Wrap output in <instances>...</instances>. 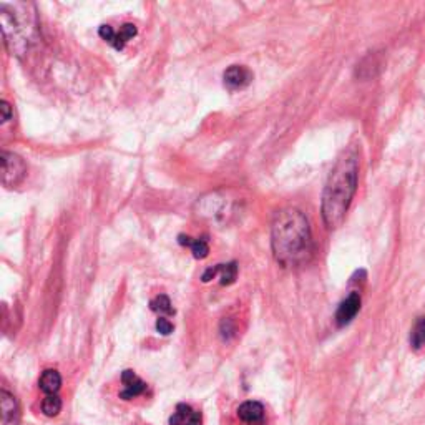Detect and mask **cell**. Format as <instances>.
<instances>
[{
  "mask_svg": "<svg viewBox=\"0 0 425 425\" xmlns=\"http://www.w3.org/2000/svg\"><path fill=\"white\" fill-rule=\"evenodd\" d=\"M39 386L47 395L57 394V392L60 391V387H62V377H60V374L57 370L48 369L40 375Z\"/></svg>",
  "mask_w": 425,
  "mask_h": 425,
  "instance_id": "8fae6325",
  "label": "cell"
},
{
  "mask_svg": "<svg viewBox=\"0 0 425 425\" xmlns=\"http://www.w3.org/2000/svg\"><path fill=\"white\" fill-rule=\"evenodd\" d=\"M201 414L191 408L188 404H178L173 415L170 417V425H201Z\"/></svg>",
  "mask_w": 425,
  "mask_h": 425,
  "instance_id": "30bf717a",
  "label": "cell"
},
{
  "mask_svg": "<svg viewBox=\"0 0 425 425\" xmlns=\"http://www.w3.org/2000/svg\"><path fill=\"white\" fill-rule=\"evenodd\" d=\"M238 417L244 424L261 425L264 422V407L257 400H248L243 402L238 408Z\"/></svg>",
  "mask_w": 425,
  "mask_h": 425,
  "instance_id": "9c48e42d",
  "label": "cell"
},
{
  "mask_svg": "<svg viewBox=\"0 0 425 425\" xmlns=\"http://www.w3.org/2000/svg\"><path fill=\"white\" fill-rule=\"evenodd\" d=\"M411 342L412 346H414V349H420V347L425 346V317L417 319L411 334Z\"/></svg>",
  "mask_w": 425,
  "mask_h": 425,
  "instance_id": "2e32d148",
  "label": "cell"
},
{
  "mask_svg": "<svg viewBox=\"0 0 425 425\" xmlns=\"http://www.w3.org/2000/svg\"><path fill=\"white\" fill-rule=\"evenodd\" d=\"M359 310H361V296H359L357 293H350L337 308L336 313L337 326L349 324V322L357 316Z\"/></svg>",
  "mask_w": 425,
  "mask_h": 425,
  "instance_id": "5b68a950",
  "label": "cell"
},
{
  "mask_svg": "<svg viewBox=\"0 0 425 425\" xmlns=\"http://www.w3.org/2000/svg\"><path fill=\"white\" fill-rule=\"evenodd\" d=\"M273 255L283 268H301L313 257V235L308 218L296 208L276 212L271 231Z\"/></svg>",
  "mask_w": 425,
  "mask_h": 425,
  "instance_id": "6da1fadb",
  "label": "cell"
},
{
  "mask_svg": "<svg viewBox=\"0 0 425 425\" xmlns=\"http://www.w3.org/2000/svg\"><path fill=\"white\" fill-rule=\"evenodd\" d=\"M27 168L23 159L14 153L2 151V183L3 186H17L26 178Z\"/></svg>",
  "mask_w": 425,
  "mask_h": 425,
  "instance_id": "3957f363",
  "label": "cell"
},
{
  "mask_svg": "<svg viewBox=\"0 0 425 425\" xmlns=\"http://www.w3.org/2000/svg\"><path fill=\"white\" fill-rule=\"evenodd\" d=\"M157 330L163 336H168V334L173 333V324L166 317H159L157 321Z\"/></svg>",
  "mask_w": 425,
  "mask_h": 425,
  "instance_id": "ac0fdd59",
  "label": "cell"
},
{
  "mask_svg": "<svg viewBox=\"0 0 425 425\" xmlns=\"http://www.w3.org/2000/svg\"><path fill=\"white\" fill-rule=\"evenodd\" d=\"M221 276V284L223 286H230L236 281V276H238V264L236 263H228V264H218L212 266V268H208L206 271L203 273V283H210L211 279H215L216 276Z\"/></svg>",
  "mask_w": 425,
  "mask_h": 425,
  "instance_id": "52a82bcc",
  "label": "cell"
},
{
  "mask_svg": "<svg viewBox=\"0 0 425 425\" xmlns=\"http://www.w3.org/2000/svg\"><path fill=\"white\" fill-rule=\"evenodd\" d=\"M179 244H183V246H188L191 249V253H193V256L196 259H204V257L208 256V253H210V246H208L206 239H193L190 238V236L185 235H179L178 236Z\"/></svg>",
  "mask_w": 425,
  "mask_h": 425,
  "instance_id": "7c38bea8",
  "label": "cell"
},
{
  "mask_svg": "<svg viewBox=\"0 0 425 425\" xmlns=\"http://www.w3.org/2000/svg\"><path fill=\"white\" fill-rule=\"evenodd\" d=\"M359 158L354 150H347L330 171L322 193V218L326 226L336 230L344 223L347 211L357 191Z\"/></svg>",
  "mask_w": 425,
  "mask_h": 425,
  "instance_id": "7a4b0ae2",
  "label": "cell"
},
{
  "mask_svg": "<svg viewBox=\"0 0 425 425\" xmlns=\"http://www.w3.org/2000/svg\"><path fill=\"white\" fill-rule=\"evenodd\" d=\"M224 87L230 90L246 88L253 81V73L244 65H231L223 75Z\"/></svg>",
  "mask_w": 425,
  "mask_h": 425,
  "instance_id": "277c9868",
  "label": "cell"
},
{
  "mask_svg": "<svg viewBox=\"0 0 425 425\" xmlns=\"http://www.w3.org/2000/svg\"><path fill=\"white\" fill-rule=\"evenodd\" d=\"M121 382H123V391L120 392V399L123 400H132L146 391V384L133 370H123Z\"/></svg>",
  "mask_w": 425,
  "mask_h": 425,
  "instance_id": "ba28073f",
  "label": "cell"
},
{
  "mask_svg": "<svg viewBox=\"0 0 425 425\" xmlns=\"http://www.w3.org/2000/svg\"><path fill=\"white\" fill-rule=\"evenodd\" d=\"M0 112H2V123H7V121L12 118V108L7 101H2L0 103Z\"/></svg>",
  "mask_w": 425,
  "mask_h": 425,
  "instance_id": "d6986e66",
  "label": "cell"
},
{
  "mask_svg": "<svg viewBox=\"0 0 425 425\" xmlns=\"http://www.w3.org/2000/svg\"><path fill=\"white\" fill-rule=\"evenodd\" d=\"M62 411V399L57 394L47 395L42 402V412L47 417H57Z\"/></svg>",
  "mask_w": 425,
  "mask_h": 425,
  "instance_id": "5bb4252c",
  "label": "cell"
},
{
  "mask_svg": "<svg viewBox=\"0 0 425 425\" xmlns=\"http://www.w3.org/2000/svg\"><path fill=\"white\" fill-rule=\"evenodd\" d=\"M98 35L101 37V39L105 40V42H108L110 45L115 43V37H117V32L113 30L110 26H101L100 28H98Z\"/></svg>",
  "mask_w": 425,
  "mask_h": 425,
  "instance_id": "e0dca14e",
  "label": "cell"
},
{
  "mask_svg": "<svg viewBox=\"0 0 425 425\" xmlns=\"http://www.w3.org/2000/svg\"><path fill=\"white\" fill-rule=\"evenodd\" d=\"M150 308L153 313H158V314H168V316L175 314L173 306H171L170 297L166 296V294H159V296L155 297V299L150 302Z\"/></svg>",
  "mask_w": 425,
  "mask_h": 425,
  "instance_id": "9a60e30c",
  "label": "cell"
},
{
  "mask_svg": "<svg viewBox=\"0 0 425 425\" xmlns=\"http://www.w3.org/2000/svg\"><path fill=\"white\" fill-rule=\"evenodd\" d=\"M135 35H137V27H135L133 23H125V26H121L120 30L117 32L115 43H113V47H115L117 50H123L126 42L132 40Z\"/></svg>",
  "mask_w": 425,
  "mask_h": 425,
  "instance_id": "4fadbf2b",
  "label": "cell"
},
{
  "mask_svg": "<svg viewBox=\"0 0 425 425\" xmlns=\"http://www.w3.org/2000/svg\"><path fill=\"white\" fill-rule=\"evenodd\" d=\"M0 406H2V425H19L20 408L17 399L7 389L0 392Z\"/></svg>",
  "mask_w": 425,
  "mask_h": 425,
  "instance_id": "8992f818",
  "label": "cell"
}]
</instances>
